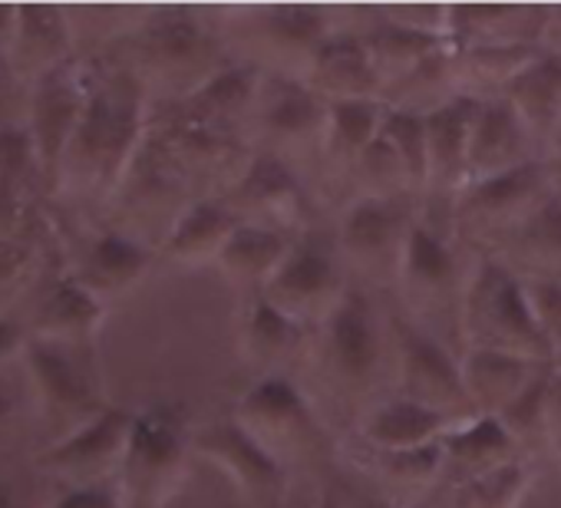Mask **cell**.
<instances>
[{
	"instance_id": "cell-50",
	"label": "cell",
	"mask_w": 561,
	"mask_h": 508,
	"mask_svg": "<svg viewBox=\"0 0 561 508\" xmlns=\"http://www.w3.org/2000/svg\"><path fill=\"white\" fill-rule=\"evenodd\" d=\"M18 426H21V409L18 400L0 386V452H4L14 439H18Z\"/></svg>"
},
{
	"instance_id": "cell-19",
	"label": "cell",
	"mask_w": 561,
	"mask_h": 508,
	"mask_svg": "<svg viewBox=\"0 0 561 508\" xmlns=\"http://www.w3.org/2000/svg\"><path fill=\"white\" fill-rule=\"evenodd\" d=\"M192 449L228 478L248 508H285L291 475L261 452L231 416L195 429Z\"/></svg>"
},
{
	"instance_id": "cell-29",
	"label": "cell",
	"mask_w": 561,
	"mask_h": 508,
	"mask_svg": "<svg viewBox=\"0 0 561 508\" xmlns=\"http://www.w3.org/2000/svg\"><path fill=\"white\" fill-rule=\"evenodd\" d=\"M305 83L328 106L357 103V100H380V80L370 67V57L364 50L360 34L341 31V27L318 50Z\"/></svg>"
},
{
	"instance_id": "cell-14",
	"label": "cell",
	"mask_w": 561,
	"mask_h": 508,
	"mask_svg": "<svg viewBox=\"0 0 561 508\" xmlns=\"http://www.w3.org/2000/svg\"><path fill=\"white\" fill-rule=\"evenodd\" d=\"M21 360L31 380L41 423L50 429L47 446L77 436L110 409V403L100 393L90 354L64 350L44 340H27Z\"/></svg>"
},
{
	"instance_id": "cell-3",
	"label": "cell",
	"mask_w": 561,
	"mask_h": 508,
	"mask_svg": "<svg viewBox=\"0 0 561 508\" xmlns=\"http://www.w3.org/2000/svg\"><path fill=\"white\" fill-rule=\"evenodd\" d=\"M113 67L136 77L152 103H175L202 90L231 60L211 14L195 8H149L113 41Z\"/></svg>"
},
{
	"instance_id": "cell-52",
	"label": "cell",
	"mask_w": 561,
	"mask_h": 508,
	"mask_svg": "<svg viewBox=\"0 0 561 508\" xmlns=\"http://www.w3.org/2000/svg\"><path fill=\"white\" fill-rule=\"evenodd\" d=\"M541 165H545V178H548L551 195L561 201V146H554V149L541 159Z\"/></svg>"
},
{
	"instance_id": "cell-34",
	"label": "cell",
	"mask_w": 561,
	"mask_h": 508,
	"mask_svg": "<svg viewBox=\"0 0 561 508\" xmlns=\"http://www.w3.org/2000/svg\"><path fill=\"white\" fill-rule=\"evenodd\" d=\"M459 367H462V383H466L472 413L476 416H499L551 363H535V360L485 354V350H466L459 357Z\"/></svg>"
},
{
	"instance_id": "cell-49",
	"label": "cell",
	"mask_w": 561,
	"mask_h": 508,
	"mask_svg": "<svg viewBox=\"0 0 561 508\" xmlns=\"http://www.w3.org/2000/svg\"><path fill=\"white\" fill-rule=\"evenodd\" d=\"M27 340H31V334H27V327L14 314L0 318V367L11 363L14 357H24Z\"/></svg>"
},
{
	"instance_id": "cell-7",
	"label": "cell",
	"mask_w": 561,
	"mask_h": 508,
	"mask_svg": "<svg viewBox=\"0 0 561 508\" xmlns=\"http://www.w3.org/2000/svg\"><path fill=\"white\" fill-rule=\"evenodd\" d=\"M416 221L420 198H360L341 208L334 241L351 288L374 298L397 291Z\"/></svg>"
},
{
	"instance_id": "cell-38",
	"label": "cell",
	"mask_w": 561,
	"mask_h": 508,
	"mask_svg": "<svg viewBox=\"0 0 561 508\" xmlns=\"http://www.w3.org/2000/svg\"><path fill=\"white\" fill-rule=\"evenodd\" d=\"M459 80H456V54L449 44H439L410 77L383 90L380 103L393 113H410V116H433L443 106L456 103Z\"/></svg>"
},
{
	"instance_id": "cell-2",
	"label": "cell",
	"mask_w": 561,
	"mask_h": 508,
	"mask_svg": "<svg viewBox=\"0 0 561 508\" xmlns=\"http://www.w3.org/2000/svg\"><path fill=\"white\" fill-rule=\"evenodd\" d=\"M149 106L136 77L110 60L93 64V90L64 155L57 192L110 201L146 142Z\"/></svg>"
},
{
	"instance_id": "cell-15",
	"label": "cell",
	"mask_w": 561,
	"mask_h": 508,
	"mask_svg": "<svg viewBox=\"0 0 561 508\" xmlns=\"http://www.w3.org/2000/svg\"><path fill=\"white\" fill-rule=\"evenodd\" d=\"M397 367H393V396L410 400L423 409L443 413L449 419H472V403L462 383L459 354L446 350L439 340L416 331L397 311L390 314Z\"/></svg>"
},
{
	"instance_id": "cell-55",
	"label": "cell",
	"mask_w": 561,
	"mask_h": 508,
	"mask_svg": "<svg viewBox=\"0 0 561 508\" xmlns=\"http://www.w3.org/2000/svg\"><path fill=\"white\" fill-rule=\"evenodd\" d=\"M551 367H554V370H561V354H554V360H551Z\"/></svg>"
},
{
	"instance_id": "cell-36",
	"label": "cell",
	"mask_w": 561,
	"mask_h": 508,
	"mask_svg": "<svg viewBox=\"0 0 561 508\" xmlns=\"http://www.w3.org/2000/svg\"><path fill=\"white\" fill-rule=\"evenodd\" d=\"M354 34H360V41H364L370 67L380 80V96H383V90H390L393 83L410 77L439 44H446V41H433V37L413 34V31L387 21L380 14V8L360 11V27H354Z\"/></svg>"
},
{
	"instance_id": "cell-54",
	"label": "cell",
	"mask_w": 561,
	"mask_h": 508,
	"mask_svg": "<svg viewBox=\"0 0 561 508\" xmlns=\"http://www.w3.org/2000/svg\"><path fill=\"white\" fill-rule=\"evenodd\" d=\"M318 508H337V501H334V498H324V501H321Z\"/></svg>"
},
{
	"instance_id": "cell-18",
	"label": "cell",
	"mask_w": 561,
	"mask_h": 508,
	"mask_svg": "<svg viewBox=\"0 0 561 508\" xmlns=\"http://www.w3.org/2000/svg\"><path fill=\"white\" fill-rule=\"evenodd\" d=\"M93 90V64L73 60L50 77H44L34 86V103H31V136L34 149L44 169V185L47 192H57L60 165L70 149V139L83 119L87 100Z\"/></svg>"
},
{
	"instance_id": "cell-46",
	"label": "cell",
	"mask_w": 561,
	"mask_h": 508,
	"mask_svg": "<svg viewBox=\"0 0 561 508\" xmlns=\"http://www.w3.org/2000/svg\"><path fill=\"white\" fill-rule=\"evenodd\" d=\"M44 475L37 472V478L18 475L0 469V508H41V485Z\"/></svg>"
},
{
	"instance_id": "cell-51",
	"label": "cell",
	"mask_w": 561,
	"mask_h": 508,
	"mask_svg": "<svg viewBox=\"0 0 561 508\" xmlns=\"http://www.w3.org/2000/svg\"><path fill=\"white\" fill-rule=\"evenodd\" d=\"M14 34H18V8L0 4V57H11Z\"/></svg>"
},
{
	"instance_id": "cell-57",
	"label": "cell",
	"mask_w": 561,
	"mask_h": 508,
	"mask_svg": "<svg viewBox=\"0 0 561 508\" xmlns=\"http://www.w3.org/2000/svg\"><path fill=\"white\" fill-rule=\"evenodd\" d=\"M554 146H561V132H558V142H554ZM554 146H551V149H554Z\"/></svg>"
},
{
	"instance_id": "cell-20",
	"label": "cell",
	"mask_w": 561,
	"mask_h": 508,
	"mask_svg": "<svg viewBox=\"0 0 561 508\" xmlns=\"http://www.w3.org/2000/svg\"><path fill=\"white\" fill-rule=\"evenodd\" d=\"M344 455L370 482H377L380 505L387 508H426L443 482V442L407 452H383L347 439Z\"/></svg>"
},
{
	"instance_id": "cell-37",
	"label": "cell",
	"mask_w": 561,
	"mask_h": 508,
	"mask_svg": "<svg viewBox=\"0 0 561 508\" xmlns=\"http://www.w3.org/2000/svg\"><path fill=\"white\" fill-rule=\"evenodd\" d=\"M257 86H261V77L254 70L238 67V64H228L202 90H195L185 100H175V106L185 116H192V119H202L208 126H218V129H228V132L244 136L248 116L254 109Z\"/></svg>"
},
{
	"instance_id": "cell-48",
	"label": "cell",
	"mask_w": 561,
	"mask_h": 508,
	"mask_svg": "<svg viewBox=\"0 0 561 508\" xmlns=\"http://www.w3.org/2000/svg\"><path fill=\"white\" fill-rule=\"evenodd\" d=\"M545 429L551 439V452L561 446V370H548L545 383Z\"/></svg>"
},
{
	"instance_id": "cell-5",
	"label": "cell",
	"mask_w": 561,
	"mask_h": 508,
	"mask_svg": "<svg viewBox=\"0 0 561 508\" xmlns=\"http://www.w3.org/2000/svg\"><path fill=\"white\" fill-rule=\"evenodd\" d=\"M472 258L446 234L416 221L397 281V314L462 357V304Z\"/></svg>"
},
{
	"instance_id": "cell-13",
	"label": "cell",
	"mask_w": 561,
	"mask_h": 508,
	"mask_svg": "<svg viewBox=\"0 0 561 508\" xmlns=\"http://www.w3.org/2000/svg\"><path fill=\"white\" fill-rule=\"evenodd\" d=\"M347 291L351 281L341 265L334 228L314 224L301 238H295L285 265L277 268V275L257 298L298 327L318 331L344 304Z\"/></svg>"
},
{
	"instance_id": "cell-35",
	"label": "cell",
	"mask_w": 561,
	"mask_h": 508,
	"mask_svg": "<svg viewBox=\"0 0 561 508\" xmlns=\"http://www.w3.org/2000/svg\"><path fill=\"white\" fill-rule=\"evenodd\" d=\"M291 244H295V238H285L277 231L238 224V231L225 244L215 268L241 295V301H248L267 288V281L277 275V268L285 265Z\"/></svg>"
},
{
	"instance_id": "cell-43",
	"label": "cell",
	"mask_w": 561,
	"mask_h": 508,
	"mask_svg": "<svg viewBox=\"0 0 561 508\" xmlns=\"http://www.w3.org/2000/svg\"><path fill=\"white\" fill-rule=\"evenodd\" d=\"M34 86L21 80L14 64L0 57V129H27Z\"/></svg>"
},
{
	"instance_id": "cell-25",
	"label": "cell",
	"mask_w": 561,
	"mask_h": 508,
	"mask_svg": "<svg viewBox=\"0 0 561 508\" xmlns=\"http://www.w3.org/2000/svg\"><path fill=\"white\" fill-rule=\"evenodd\" d=\"M103 321H106V304H100L90 291H83L64 272L47 285V291L34 311V321L27 324V334H31V340L90 354Z\"/></svg>"
},
{
	"instance_id": "cell-56",
	"label": "cell",
	"mask_w": 561,
	"mask_h": 508,
	"mask_svg": "<svg viewBox=\"0 0 561 508\" xmlns=\"http://www.w3.org/2000/svg\"><path fill=\"white\" fill-rule=\"evenodd\" d=\"M554 459H558V469H561V446L554 449Z\"/></svg>"
},
{
	"instance_id": "cell-17",
	"label": "cell",
	"mask_w": 561,
	"mask_h": 508,
	"mask_svg": "<svg viewBox=\"0 0 561 508\" xmlns=\"http://www.w3.org/2000/svg\"><path fill=\"white\" fill-rule=\"evenodd\" d=\"M129 409L110 406L96 423L80 429L77 436L44 446L37 452L34 469L47 478L64 485V492L73 488H113L126 446H129V429H133Z\"/></svg>"
},
{
	"instance_id": "cell-32",
	"label": "cell",
	"mask_w": 561,
	"mask_h": 508,
	"mask_svg": "<svg viewBox=\"0 0 561 508\" xmlns=\"http://www.w3.org/2000/svg\"><path fill=\"white\" fill-rule=\"evenodd\" d=\"M456 426H459V419H449V416L423 409L410 400L390 396L357 426V432L351 439H357L370 449H383V452H407V449H423V446L443 442Z\"/></svg>"
},
{
	"instance_id": "cell-6",
	"label": "cell",
	"mask_w": 561,
	"mask_h": 508,
	"mask_svg": "<svg viewBox=\"0 0 561 508\" xmlns=\"http://www.w3.org/2000/svg\"><path fill=\"white\" fill-rule=\"evenodd\" d=\"M192 416L182 403H152L133 416L129 446L116 475L123 508H165L188 475Z\"/></svg>"
},
{
	"instance_id": "cell-21",
	"label": "cell",
	"mask_w": 561,
	"mask_h": 508,
	"mask_svg": "<svg viewBox=\"0 0 561 508\" xmlns=\"http://www.w3.org/2000/svg\"><path fill=\"white\" fill-rule=\"evenodd\" d=\"M305 327L288 321L280 311H274L261 298L241 301L238 324H234V354L254 380H271V377H291L305 344H308Z\"/></svg>"
},
{
	"instance_id": "cell-26",
	"label": "cell",
	"mask_w": 561,
	"mask_h": 508,
	"mask_svg": "<svg viewBox=\"0 0 561 508\" xmlns=\"http://www.w3.org/2000/svg\"><path fill=\"white\" fill-rule=\"evenodd\" d=\"M383 119H387V106L380 100L328 106L324 152H321V169H318L314 182H318V188L324 185L331 201H341L347 175L354 172L357 159L370 149V142L380 136Z\"/></svg>"
},
{
	"instance_id": "cell-1",
	"label": "cell",
	"mask_w": 561,
	"mask_h": 508,
	"mask_svg": "<svg viewBox=\"0 0 561 508\" xmlns=\"http://www.w3.org/2000/svg\"><path fill=\"white\" fill-rule=\"evenodd\" d=\"M393 327L380 301L351 288L344 304L308 334L295 383L331 436H354L357 426L393 396Z\"/></svg>"
},
{
	"instance_id": "cell-8",
	"label": "cell",
	"mask_w": 561,
	"mask_h": 508,
	"mask_svg": "<svg viewBox=\"0 0 561 508\" xmlns=\"http://www.w3.org/2000/svg\"><path fill=\"white\" fill-rule=\"evenodd\" d=\"M485 350L551 363V347L538 331L525 285L495 258H479L469 275L462 304V354Z\"/></svg>"
},
{
	"instance_id": "cell-22",
	"label": "cell",
	"mask_w": 561,
	"mask_h": 508,
	"mask_svg": "<svg viewBox=\"0 0 561 508\" xmlns=\"http://www.w3.org/2000/svg\"><path fill=\"white\" fill-rule=\"evenodd\" d=\"M541 152L505 100H485L476 106L469 132V178L466 185L499 178L538 162Z\"/></svg>"
},
{
	"instance_id": "cell-28",
	"label": "cell",
	"mask_w": 561,
	"mask_h": 508,
	"mask_svg": "<svg viewBox=\"0 0 561 508\" xmlns=\"http://www.w3.org/2000/svg\"><path fill=\"white\" fill-rule=\"evenodd\" d=\"M515 459H525V455L508 439L502 423L495 416H472V419L459 423L443 439V482H439V492H449V488H459L466 482L485 478V475L512 465Z\"/></svg>"
},
{
	"instance_id": "cell-24",
	"label": "cell",
	"mask_w": 561,
	"mask_h": 508,
	"mask_svg": "<svg viewBox=\"0 0 561 508\" xmlns=\"http://www.w3.org/2000/svg\"><path fill=\"white\" fill-rule=\"evenodd\" d=\"M548 4H456L449 8L446 44L469 47H541Z\"/></svg>"
},
{
	"instance_id": "cell-44",
	"label": "cell",
	"mask_w": 561,
	"mask_h": 508,
	"mask_svg": "<svg viewBox=\"0 0 561 508\" xmlns=\"http://www.w3.org/2000/svg\"><path fill=\"white\" fill-rule=\"evenodd\" d=\"M522 285L538 331L545 334L551 354H561V285L551 281H522Z\"/></svg>"
},
{
	"instance_id": "cell-39",
	"label": "cell",
	"mask_w": 561,
	"mask_h": 508,
	"mask_svg": "<svg viewBox=\"0 0 561 508\" xmlns=\"http://www.w3.org/2000/svg\"><path fill=\"white\" fill-rule=\"evenodd\" d=\"M541 47H469L456 50V80L466 100H502L508 83L535 60Z\"/></svg>"
},
{
	"instance_id": "cell-40",
	"label": "cell",
	"mask_w": 561,
	"mask_h": 508,
	"mask_svg": "<svg viewBox=\"0 0 561 508\" xmlns=\"http://www.w3.org/2000/svg\"><path fill=\"white\" fill-rule=\"evenodd\" d=\"M54 244L57 238L47 224V215L41 211L21 238L0 244V314H11V304L41 281Z\"/></svg>"
},
{
	"instance_id": "cell-45",
	"label": "cell",
	"mask_w": 561,
	"mask_h": 508,
	"mask_svg": "<svg viewBox=\"0 0 561 508\" xmlns=\"http://www.w3.org/2000/svg\"><path fill=\"white\" fill-rule=\"evenodd\" d=\"M380 14L413 34L446 41L449 34V8L446 4H383Z\"/></svg>"
},
{
	"instance_id": "cell-9",
	"label": "cell",
	"mask_w": 561,
	"mask_h": 508,
	"mask_svg": "<svg viewBox=\"0 0 561 508\" xmlns=\"http://www.w3.org/2000/svg\"><path fill=\"white\" fill-rule=\"evenodd\" d=\"M231 419L288 475L321 459L331 442L328 426L291 377L254 380L234 403Z\"/></svg>"
},
{
	"instance_id": "cell-33",
	"label": "cell",
	"mask_w": 561,
	"mask_h": 508,
	"mask_svg": "<svg viewBox=\"0 0 561 508\" xmlns=\"http://www.w3.org/2000/svg\"><path fill=\"white\" fill-rule=\"evenodd\" d=\"M495 262L518 281L561 285V201L554 195L495 251Z\"/></svg>"
},
{
	"instance_id": "cell-4",
	"label": "cell",
	"mask_w": 561,
	"mask_h": 508,
	"mask_svg": "<svg viewBox=\"0 0 561 508\" xmlns=\"http://www.w3.org/2000/svg\"><path fill=\"white\" fill-rule=\"evenodd\" d=\"M231 64L274 80H308L318 50L337 31L328 8H228L211 14Z\"/></svg>"
},
{
	"instance_id": "cell-11",
	"label": "cell",
	"mask_w": 561,
	"mask_h": 508,
	"mask_svg": "<svg viewBox=\"0 0 561 508\" xmlns=\"http://www.w3.org/2000/svg\"><path fill=\"white\" fill-rule=\"evenodd\" d=\"M146 139L188 182L195 198H221L254 155L244 136L192 119L175 103L149 106Z\"/></svg>"
},
{
	"instance_id": "cell-42",
	"label": "cell",
	"mask_w": 561,
	"mask_h": 508,
	"mask_svg": "<svg viewBox=\"0 0 561 508\" xmlns=\"http://www.w3.org/2000/svg\"><path fill=\"white\" fill-rule=\"evenodd\" d=\"M548 370L551 367H545L535 377V383L508 409H502L495 416L525 459L538 455L541 449H551V439H548V429H545V383H548Z\"/></svg>"
},
{
	"instance_id": "cell-12",
	"label": "cell",
	"mask_w": 561,
	"mask_h": 508,
	"mask_svg": "<svg viewBox=\"0 0 561 508\" xmlns=\"http://www.w3.org/2000/svg\"><path fill=\"white\" fill-rule=\"evenodd\" d=\"M551 198L541 159L476 185H466L449 211V234L472 262L495 258V251Z\"/></svg>"
},
{
	"instance_id": "cell-10",
	"label": "cell",
	"mask_w": 561,
	"mask_h": 508,
	"mask_svg": "<svg viewBox=\"0 0 561 508\" xmlns=\"http://www.w3.org/2000/svg\"><path fill=\"white\" fill-rule=\"evenodd\" d=\"M328 132V103L301 80L261 77L244 142L254 155H271L314 182Z\"/></svg>"
},
{
	"instance_id": "cell-41",
	"label": "cell",
	"mask_w": 561,
	"mask_h": 508,
	"mask_svg": "<svg viewBox=\"0 0 561 508\" xmlns=\"http://www.w3.org/2000/svg\"><path fill=\"white\" fill-rule=\"evenodd\" d=\"M535 482H538L535 462L515 459L512 465H505L485 478L439 492L426 508H525Z\"/></svg>"
},
{
	"instance_id": "cell-27",
	"label": "cell",
	"mask_w": 561,
	"mask_h": 508,
	"mask_svg": "<svg viewBox=\"0 0 561 508\" xmlns=\"http://www.w3.org/2000/svg\"><path fill=\"white\" fill-rule=\"evenodd\" d=\"M24 83L37 86L54 70L73 64V21L54 4H21L11 57Z\"/></svg>"
},
{
	"instance_id": "cell-47",
	"label": "cell",
	"mask_w": 561,
	"mask_h": 508,
	"mask_svg": "<svg viewBox=\"0 0 561 508\" xmlns=\"http://www.w3.org/2000/svg\"><path fill=\"white\" fill-rule=\"evenodd\" d=\"M50 508H123L113 488H73L60 492Z\"/></svg>"
},
{
	"instance_id": "cell-23",
	"label": "cell",
	"mask_w": 561,
	"mask_h": 508,
	"mask_svg": "<svg viewBox=\"0 0 561 508\" xmlns=\"http://www.w3.org/2000/svg\"><path fill=\"white\" fill-rule=\"evenodd\" d=\"M159 258V251L106 228L103 234H96L83 254L77 258V265L67 272L83 291H90L100 304L110 308V301L129 295L152 268V262Z\"/></svg>"
},
{
	"instance_id": "cell-30",
	"label": "cell",
	"mask_w": 561,
	"mask_h": 508,
	"mask_svg": "<svg viewBox=\"0 0 561 508\" xmlns=\"http://www.w3.org/2000/svg\"><path fill=\"white\" fill-rule=\"evenodd\" d=\"M502 100L525 123L545 159L561 132V57L541 47L535 60L508 83Z\"/></svg>"
},
{
	"instance_id": "cell-53",
	"label": "cell",
	"mask_w": 561,
	"mask_h": 508,
	"mask_svg": "<svg viewBox=\"0 0 561 508\" xmlns=\"http://www.w3.org/2000/svg\"><path fill=\"white\" fill-rule=\"evenodd\" d=\"M541 47L561 57V8H551V14H548V27H545Z\"/></svg>"
},
{
	"instance_id": "cell-16",
	"label": "cell",
	"mask_w": 561,
	"mask_h": 508,
	"mask_svg": "<svg viewBox=\"0 0 561 508\" xmlns=\"http://www.w3.org/2000/svg\"><path fill=\"white\" fill-rule=\"evenodd\" d=\"M221 201L238 224L267 228L285 238H301L318 224L311 182L271 155H251L248 169L221 195Z\"/></svg>"
},
{
	"instance_id": "cell-31",
	"label": "cell",
	"mask_w": 561,
	"mask_h": 508,
	"mask_svg": "<svg viewBox=\"0 0 561 508\" xmlns=\"http://www.w3.org/2000/svg\"><path fill=\"white\" fill-rule=\"evenodd\" d=\"M234 231H238V218L225 208L221 198H198L182 211V218L159 244V258L179 268L218 265L221 251Z\"/></svg>"
}]
</instances>
